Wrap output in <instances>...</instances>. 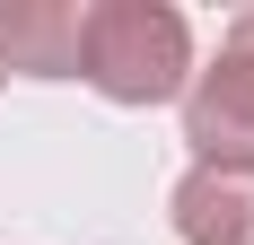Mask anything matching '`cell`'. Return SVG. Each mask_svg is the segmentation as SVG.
<instances>
[{"label":"cell","mask_w":254,"mask_h":245,"mask_svg":"<svg viewBox=\"0 0 254 245\" xmlns=\"http://www.w3.org/2000/svg\"><path fill=\"white\" fill-rule=\"evenodd\" d=\"M184 140L193 167H254V9L219 35L210 70L184 79Z\"/></svg>","instance_id":"obj_2"},{"label":"cell","mask_w":254,"mask_h":245,"mask_svg":"<svg viewBox=\"0 0 254 245\" xmlns=\"http://www.w3.org/2000/svg\"><path fill=\"white\" fill-rule=\"evenodd\" d=\"M167 219L184 245H254V167H193Z\"/></svg>","instance_id":"obj_4"},{"label":"cell","mask_w":254,"mask_h":245,"mask_svg":"<svg viewBox=\"0 0 254 245\" xmlns=\"http://www.w3.org/2000/svg\"><path fill=\"white\" fill-rule=\"evenodd\" d=\"M79 79L105 105H167L193 79V26L167 0H88Z\"/></svg>","instance_id":"obj_1"},{"label":"cell","mask_w":254,"mask_h":245,"mask_svg":"<svg viewBox=\"0 0 254 245\" xmlns=\"http://www.w3.org/2000/svg\"><path fill=\"white\" fill-rule=\"evenodd\" d=\"M79 35H88V0H9L0 9V70L79 79Z\"/></svg>","instance_id":"obj_3"},{"label":"cell","mask_w":254,"mask_h":245,"mask_svg":"<svg viewBox=\"0 0 254 245\" xmlns=\"http://www.w3.org/2000/svg\"><path fill=\"white\" fill-rule=\"evenodd\" d=\"M0 79H9V70H0Z\"/></svg>","instance_id":"obj_5"}]
</instances>
